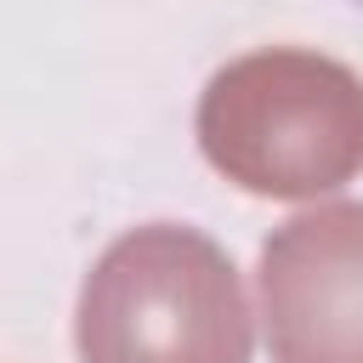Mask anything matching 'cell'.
Segmentation results:
<instances>
[{"instance_id": "obj_3", "label": "cell", "mask_w": 363, "mask_h": 363, "mask_svg": "<svg viewBox=\"0 0 363 363\" xmlns=\"http://www.w3.org/2000/svg\"><path fill=\"white\" fill-rule=\"evenodd\" d=\"M272 363H363V204H312L261 244Z\"/></svg>"}, {"instance_id": "obj_1", "label": "cell", "mask_w": 363, "mask_h": 363, "mask_svg": "<svg viewBox=\"0 0 363 363\" xmlns=\"http://www.w3.org/2000/svg\"><path fill=\"white\" fill-rule=\"evenodd\" d=\"M204 159L255 199H318L363 170V79L306 45L221 62L199 96Z\"/></svg>"}, {"instance_id": "obj_2", "label": "cell", "mask_w": 363, "mask_h": 363, "mask_svg": "<svg viewBox=\"0 0 363 363\" xmlns=\"http://www.w3.org/2000/svg\"><path fill=\"white\" fill-rule=\"evenodd\" d=\"M79 363H250V301L227 250L187 221L119 233L74 306Z\"/></svg>"}]
</instances>
